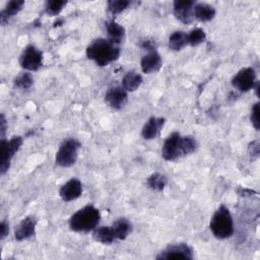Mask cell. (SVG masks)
<instances>
[{"label": "cell", "instance_id": "obj_15", "mask_svg": "<svg viewBox=\"0 0 260 260\" xmlns=\"http://www.w3.org/2000/svg\"><path fill=\"white\" fill-rule=\"evenodd\" d=\"M161 57L160 55L154 50L148 52L141 58L140 67L143 73L151 74L157 72L161 67Z\"/></svg>", "mask_w": 260, "mask_h": 260}, {"label": "cell", "instance_id": "obj_8", "mask_svg": "<svg viewBox=\"0 0 260 260\" xmlns=\"http://www.w3.org/2000/svg\"><path fill=\"white\" fill-rule=\"evenodd\" d=\"M193 257L191 247L185 243H179L168 246L156 256V259H193Z\"/></svg>", "mask_w": 260, "mask_h": 260}, {"label": "cell", "instance_id": "obj_12", "mask_svg": "<svg viewBox=\"0 0 260 260\" xmlns=\"http://www.w3.org/2000/svg\"><path fill=\"white\" fill-rule=\"evenodd\" d=\"M82 194V183L77 178H71L60 187L59 196L65 202L73 201Z\"/></svg>", "mask_w": 260, "mask_h": 260}, {"label": "cell", "instance_id": "obj_20", "mask_svg": "<svg viewBox=\"0 0 260 260\" xmlns=\"http://www.w3.org/2000/svg\"><path fill=\"white\" fill-rule=\"evenodd\" d=\"M112 229L116 240H125L132 232V224L127 218H118L113 222Z\"/></svg>", "mask_w": 260, "mask_h": 260}, {"label": "cell", "instance_id": "obj_13", "mask_svg": "<svg viewBox=\"0 0 260 260\" xmlns=\"http://www.w3.org/2000/svg\"><path fill=\"white\" fill-rule=\"evenodd\" d=\"M37 226V219L34 216H26L18 223L14 231V238L16 241L21 242L35 236Z\"/></svg>", "mask_w": 260, "mask_h": 260}, {"label": "cell", "instance_id": "obj_16", "mask_svg": "<svg viewBox=\"0 0 260 260\" xmlns=\"http://www.w3.org/2000/svg\"><path fill=\"white\" fill-rule=\"evenodd\" d=\"M193 14H194V18H196L202 22H206V21H210L211 19L214 18L216 11L213 6H211L207 3L199 2V3L194 4Z\"/></svg>", "mask_w": 260, "mask_h": 260}, {"label": "cell", "instance_id": "obj_30", "mask_svg": "<svg viewBox=\"0 0 260 260\" xmlns=\"http://www.w3.org/2000/svg\"><path fill=\"white\" fill-rule=\"evenodd\" d=\"M248 152L252 158H257L259 156V152H260L259 140H254V141L250 142V144L248 146Z\"/></svg>", "mask_w": 260, "mask_h": 260}, {"label": "cell", "instance_id": "obj_29", "mask_svg": "<svg viewBox=\"0 0 260 260\" xmlns=\"http://www.w3.org/2000/svg\"><path fill=\"white\" fill-rule=\"evenodd\" d=\"M259 114H260V104H259V102H257L253 105L251 114H250V121H251L253 127L255 128V130H257V131L260 129Z\"/></svg>", "mask_w": 260, "mask_h": 260}, {"label": "cell", "instance_id": "obj_6", "mask_svg": "<svg viewBox=\"0 0 260 260\" xmlns=\"http://www.w3.org/2000/svg\"><path fill=\"white\" fill-rule=\"evenodd\" d=\"M19 64L26 71H37L43 65V53L35 46L28 45L19 57Z\"/></svg>", "mask_w": 260, "mask_h": 260}, {"label": "cell", "instance_id": "obj_11", "mask_svg": "<svg viewBox=\"0 0 260 260\" xmlns=\"http://www.w3.org/2000/svg\"><path fill=\"white\" fill-rule=\"evenodd\" d=\"M128 101L127 91L123 86L115 85L110 87L105 94V102L113 110H121Z\"/></svg>", "mask_w": 260, "mask_h": 260}, {"label": "cell", "instance_id": "obj_31", "mask_svg": "<svg viewBox=\"0 0 260 260\" xmlns=\"http://www.w3.org/2000/svg\"><path fill=\"white\" fill-rule=\"evenodd\" d=\"M9 233V224L7 221L2 220L0 223V239L3 240L4 238H6V236H8Z\"/></svg>", "mask_w": 260, "mask_h": 260}, {"label": "cell", "instance_id": "obj_9", "mask_svg": "<svg viewBox=\"0 0 260 260\" xmlns=\"http://www.w3.org/2000/svg\"><path fill=\"white\" fill-rule=\"evenodd\" d=\"M196 2L193 0H176L173 3V13L175 17L184 24H189L194 20L193 7Z\"/></svg>", "mask_w": 260, "mask_h": 260}, {"label": "cell", "instance_id": "obj_19", "mask_svg": "<svg viewBox=\"0 0 260 260\" xmlns=\"http://www.w3.org/2000/svg\"><path fill=\"white\" fill-rule=\"evenodd\" d=\"M92 238L94 241L105 244V245L112 244L114 241H116L112 225L96 226L92 231Z\"/></svg>", "mask_w": 260, "mask_h": 260}, {"label": "cell", "instance_id": "obj_14", "mask_svg": "<svg viewBox=\"0 0 260 260\" xmlns=\"http://www.w3.org/2000/svg\"><path fill=\"white\" fill-rule=\"evenodd\" d=\"M166 119L162 117H150L141 129V136L145 140H152L156 138L164 127Z\"/></svg>", "mask_w": 260, "mask_h": 260}, {"label": "cell", "instance_id": "obj_21", "mask_svg": "<svg viewBox=\"0 0 260 260\" xmlns=\"http://www.w3.org/2000/svg\"><path fill=\"white\" fill-rule=\"evenodd\" d=\"M141 83H142V76L134 70L127 72L122 80V86L125 88L127 92L135 91L141 85Z\"/></svg>", "mask_w": 260, "mask_h": 260}, {"label": "cell", "instance_id": "obj_4", "mask_svg": "<svg viewBox=\"0 0 260 260\" xmlns=\"http://www.w3.org/2000/svg\"><path fill=\"white\" fill-rule=\"evenodd\" d=\"M80 147V142L75 138H67L63 140L55 155L56 165L62 168L73 166L77 160Z\"/></svg>", "mask_w": 260, "mask_h": 260}, {"label": "cell", "instance_id": "obj_7", "mask_svg": "<svg viewBox=\"0 0 260 260\" xmlns=\"http://www.w3.org/2000/svg\"><path fill=\"white\" fill-rule=\"evenodd\" d=\"M256 82V72L252 67L242 68L232 79V85L241 92H246L254 88Z\"/></svg>", "mask_w": 260, "mask_h": 260}, {"label": "cell", "instance_id": "obj_27", "mask_svg": "<svg viewBox=\"0 0 260 260\" xmlns=\"http://www.w3.org/2000/svg\"><path fill=\"white\" fill-rule=\"evenodd\" d=\"M131 4V2L129 0H110L107 3V7H108V11L113 14H119L122 11H124L125 9H127V7Z\"/></svg>", "mask_w": 260, "mask_h": 260}, {"label": "cell", "instance_id": "obj_23", "mask_svg": "<svg viewBox=\"0 0 260 260\" xmlns=\"http://www.w3.org/2000/svg\"><path fill=\"white\" fill-rule=\"evenodd\" d=\"M168 184V179L160 173H153L146 179V185L153 191L160 192L165 189Z\"/></svg>", "mask_w": 260, "mask_h": 260}, {"label": "cell", "instance_id": "obj_17", "mask_svg": "<svg viewBox=\"0 0 260 260\" xmlns=\"http://www.w3.org/2000/svg\"><path fill=\"white\" fill-rule=\"evenodd\" d=\"M106 29L108 35L107 39L112 43L120 46L125 38V28L115 20H110L106 23Z\"/></svg>", "mask_w": 260, "mask_h": 260}, {"label": "cell", "instance_id": "obj_28", "mask_svg": "<svg viewBox=\"0 0 260 260\" xmlns=\"http://www.w3.org/2000/svg\"><path fill=\"white\" fill-rule=\"evenodd\" d=\"M32 83H34V78L31 74L28 72L21 73L20 75L15 77L13 80L14 86L20 89H27L32 85Z\"/></svg>", "mask_w": 260, "mask_h": 260}, {"label": "cell", "instance_id": "obj_2", "mask_svg": "<svg viewBox=\"0 0 260 260\" xmlns=\"http://www.w3.org/2000/svg\"><path fill=\"white\" fill-rule=\"evenodd\" d=\"M100 220V210L93 205H86L71 215L69 228L76 233H88L99 225Z\"/></svg>", "mask_w": 260, "mask_h": 260}, {"label": "cell", "instance_id": "obj_1", "mask_svg": "<svg viewBox=\"0 0 260 260\" xmlns=\"http://www.w3.org/2000/svg\"><path fill=\"white\" fill-rule=\"evenodd\" d=\"M120 53V46L104 38L92 41L86 48V57L101 67L108 66L110 63L116 61Z\"/></svg>", "mask_w": 260, "mask_h": 260}, {"label": "cell", "instance_id": "obj_34", "mask_svg": "<svg viewBox=\"0 0 260 260\" xmlns=\"http://www.w3.org/2000/svg\"><path fill=\"white\" fill-rule=\"evenodd\" d=\"M238 193L240 196H251L252 194H254L256 192L251 189H247V188H239Z\"/></svg>", "mask_w": 260, "mask_h": 260}, {"label": "cell", "instance_id": "obj_24", "mask_svg": "<svg viewBox=\"0 0 260 260\" xmlns=\"http://www.w3.org/2000/svg\"><path fill=\"white\" fill-rule=\"evenodd\" d=\"M196 148H197V141L193 136H191V135L181 136V140H180V155H181V157L194 152L196 150Z\"/></svg>", "mask_w": 260, "mask_h": 260}, {"label": "cell", "instance_id": "obj_10", "mask_svg": "<svg viewBox=\"0 0 260 260\" xmlns=\"http://www.w3.org/2000/svg\"><path fill=\"white\" fill-rule=\"evenodd\" d=\"M181 134L179 132L171 133L166 139L161 147V156L168 160L172 161L179 157L180 155V140Z\"/></svg>", "mask_w": 260, "mask_h": 260}, {"label": "cell", "instance_id": "obj_26", "mask_svg": "<svg viewBox=\"0 0 260 260\" xmlns=\"http://www.w3.org/2000/svg\"><path fill=\"white\" fill-rule=\"evenodd\" d=\"M66 4H67V1H64V0L47 1L45 4V12L51 16L58 15L62 11V9L64 8V6Z\"/></svg>", "mask_w": 260, "mask_h": 260}, {"label": "cell", "instance_id": "obj_5", "mask_svg": "<svg viewBox=\"0 0 260 260\" xmlns=\"http://www.w3.org/2000/svg\"><path fill=\"white\" fill-rule=\"evenodd\" d=\"M23 139L21 136H13L9 140L1 139V161L0 174L3 176L10 168L11 160L16 152L20 149Z\"/></svg>", "mask_w": 260, "mask_h": 260}, {"label": "cell", "instance_id": "obj_33", "mask_svg": "<svg viewBox=\"0 0 260 260\" xmlns=\"http://www.w3.org/2000/svg\"><path fill=\"white\" fill-rule=\"evenodd\" d=\"M6 127H7V123H6V119L4 114H1V118H0V137L1 139H4L5 137V132H6Z\"/></svg>", "mask_w": 260, "mask_h": 260}, {"label": "cell", "instance_id": "obj_18", "mask_svg": "<svg viewBox=\"0 0 260 260\" xmlns=\"http://www.w3.org/2000/svg\"><path fill=\"white\" fill-rule=\"evenodd\" d=\"M23 0H12L9 1L3 10L0 12V22L2 25H4L6 22H8L9 18L16 15L24 6Z\"/></svg>", "mask_w": 260, "mask_h": 260}, {"label": "cell", "instance_id": "obj_25", "mask_svg": "<svg viewBox=\"0 0 260 260\" xmlns=\"http://www.w3.org/2000/svg\"><path fill=\"white\" fill-rule=\"evenodd\" d=\"M187 39H188V45L191 47H195L203 43L206 39V34L202 28L195 27L187 34Z\"/></svg>", "mask_w": 260, "mask_h": 260}, {"label": "cell", "instance_id": "obj_32", "mask_svg": "<svg viewBox=\"0 0 260 260\" xmlns=\"http://www.w3.org/2000/svg\"><path fill=\"white\" fill-rule=\"evenodd\" d=\"M141 47H142L144 50H147L148 52H150V51H154V50H155L156 44H155V42L152 41V40H145V41L142 42Z\"/></svg>", "mask_w": 260, "mask_h": 260}, {"label": "cell", "instance_id": "obj_22", "mask_svg": "<svg viewBox=\"0 0 260 260\" xmlns=\"http://www.w3.org/2000/svg\"><path fill=\"white\" fill-rule=\"evenodd\" d=\"M187 45H188L187 32L183 30H176L169 38V47L174 51H180Z\"/></svg>", "mask_w": 260, "mask_h": 260}, {"label": "cell", "instance_id": "obj_3", "mask_svg": "<svg viewBox=\"0 0 260 260\" xmlns=\"http://www.w3.org/2000/svg\"><path fill=\"white\" fill-rule=\"evenodd\" d=\"M209 229L212 235L219 240H224L234 234V220L229 208L220 205L210 218Z\"/></svg>", "mask_w": 260, "mask_h": 260}]
</instances>
